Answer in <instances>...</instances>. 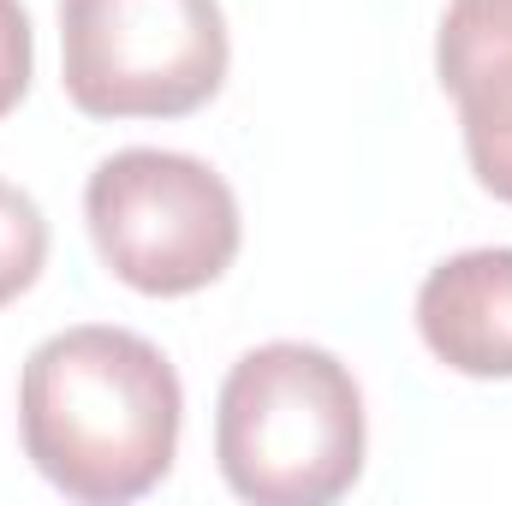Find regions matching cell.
Instances as JSON below:
<instances>
[{
    "mask_svg": "<svg viewBox=\"0 0 512 506\" xmlns=\"http://www.w3.org/2000/svg\"><path fill=\"white\" fill-rule=\"evenodd\" d=\"M185 387L161 346L84 322L48 334L18 376L24 459L72 501L120 506L149 495L179 453Z\"/></svg>",
    "mask_w": 512,
    "mask_h": 506,
    "instance_id": "obj_1",
    "label": "cell"
},
{
    "mask_svg": "<svg viewBox=\"0 0 512 506\" xmlns=\"http://www.w3.org/2000/svg\"><path fill=\"white\" fill-rule=\"evenodd\" d=\"M215 465L251 506H328L364 477L358 376L304 340L245 352L215 405Z\"/></svg>",
    "mask_w": 512,
    "mask_h": 506,
    "instance_id": "obj_2",
    "label": "cell"
},
{
    "mask_svg": "<svg viewBox=\"0 0 512 506\" xmlns=\"http://www.w3.org/2000/svg\"><path fill=\"white\" fill-rule=\"evenodd\" d=\"M227 60L221 0H60V84L90 120H185Z\"/></svg>",
    "mask_w": 512,
    "mask_h": 506,
    "instance_id": "obj_3",
    "label": "cell"
},
{
    "mask_svg": "<svg viewBox=\"0 0 512 506\" xmlns=\"http://www.w3.org/2000/svg\"><path fill=\"white\" fill-rule=\"evenodd\" d=\"M84 221L102 268L143 298L215 286L245 239L233 185L179 149H120L84 185Z\"/></svg>",
    "mask_w": 512,
    "mask_h": 506,
    "instance_id": "obj_4",
    "label": "cell"
},
{
    "mask_svg": "<svg viewBox=\"0 0 512 506\" xmlns=\"http://www.w3.org/2000/svg\"><path fill=\"white\" fill-rule=\"evenodd\" d=\"M435 72L459 102L477 185L512 203V0H447Z\"/></svg>",
    "mask_w": 512,
    "mask_h": 506,
    "instance_id": "obj_5",
    "label": "cell"
},
{
    "mask_svg": "<svg viewBox=\"0 0 512 506\" xmlns=\"http://www.w3.org/2000/svg\"><path fill=\"white\" fill-rule=\"evenodd\" d=\"M417 334L453 376L512 381V245L459 251L417 286Z\"/></svg>",
    "mask_w": 512,
    "mask_h": 506,
    "instance_id": "obj_6",
    "label": "cell"
},
{
    "mask_svg": "<svg viewBox=\"0 0 512 506\" xmlns=\"http://www.w3.org/2000/svg\"><path fill=\"white\" fill-rule=\"evenodd\" d=\"M42 262H48V221H42L36 197H24L18 185L0 179V310L36 286Z\"/></svg>",
    "mask_w": 512,
    "mask_h": 506,
    "instance_id": "obj_7",
    "label": "cell"
},
{
    "mask_svg": "<svg viewBox=\"0 0 512 506\" xmlns=\"http://www.w3.org/2000/svg\"><path fill=\"white\" fill-rule=\"evenodd\" d=\"M30 66H36L30 12H24L18 0H0V120L24 102V90H30Z\"/></svg>",
    "mask_w": 512,
    "mask_h": 506,
    "instance_id": "obj_8",
    "label": "cell"
}]
</instances>
